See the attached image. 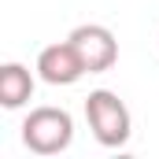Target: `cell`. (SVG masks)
Returning <instances> with one entry per match:
<instances>
[{
	"label": "cell",
	"mask_w": 159,
	"mask_h": 159,
	"mask_svg": "<svg viewBox=\"0 0 159 159\" xmlns=\"http://www.w3.org/2000/svg\"><path fill=\"white\" fill-rule=\"evenodd\" d=\"M89 70H85L78 48L70 41H56V44H48V48L37 52V78L48 81V85H74Z\"/></svg>",
	"instance_id": "cell-4"
},
{
	"label": "cell",
	"mask_w": 159,
	"mask_h": 159,
	"mask_svg": "<svg viewBox=\"0 0 159 159\" xmlns=\"http://www.w3.org/2000/svg\"><path fill=\"white\" fill-rule=\"evenodd\" d=\"M70 141H74V119L67 107L44 104L22 119V144L34 156H59L70 148Z\"/></svg>",
	"instance_id": "cell-2"
},
{
	"label": "cell",
	"mask_w": 159,
	"mask_h": 159,
	"mask_svg": "<svg viewBox=\"0 0 159 159\" xmlns=\"http://www.w3.org/2000/svg\"><path fill=\"white\" fill-rule=\"evenodd\" d=\"M34 100V74L22 63H4L0 67V104L7 111H19L22 104Z\"/></svg>",
	"instance_id": "cell-5"
},
{
	"label": "cell",
	"mask_w": 159,
	"mask_h": 159,
	"mask_svg": "<svg viewBox=\"0 0 159 159\" xmlns=\"http://www.w3.org/2000/svg\"><path fill=\"white\" fill-rule=\"evenodd\" d=\"M85 122H89L96 144H104V148H122L133 137V115L111 89H93L85 96Z\"/></svg>",
	"instance_id": "cell-1"
},
{
	"label": "cell",
	"mask_w": 159,
	"mask_h": 159,
	"mask_svg": "<svg viewBox=\"0 0 159 159\" xmlns=\"http://www.w3.org/2000/svg\"><path fill=\"white\" fill-rule=\"evenodd\" d=\"M67 41L78 48V56H81V63H85L89 74H104V70H111L119 63V41H115V34L107 26H100V22L74 26Z\"/></svg>",
	"instance_id": "cell-3"
}]
</instances>
